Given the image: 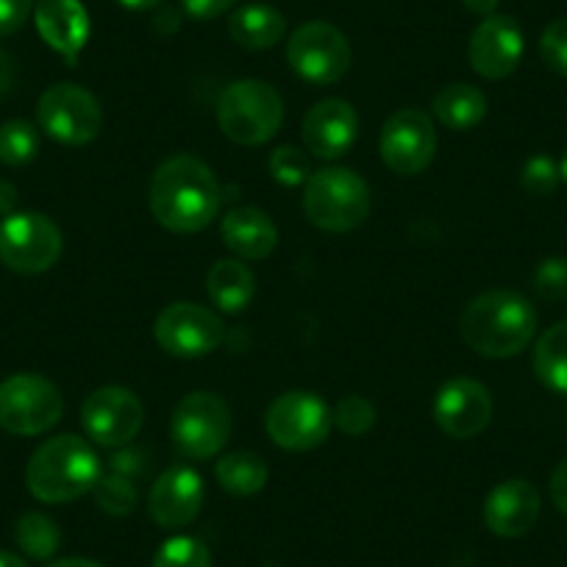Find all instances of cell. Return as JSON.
I'll list each match as a JSON object with an SVG mask.
<instances>
[{"label": "cell", "mask_w": 567, "mask_h": 567, "mask_svg": "<svg viewBox=\"0 0 567 567\" xmlns=\"http://www.w3.org/2000/svg\"><path fill=\"white\" fill-rule=\"evenodd\" d=\"M151 215L173 234H198L217 220L220 182L198 156L176 154L156 167L148 187Z\"/></svg>", "instance_id": "6da1fadb"}, {"label": "cell", "mask_w": 567, "mask_h": 567, "mask_svg": "<svg viewBox=\"0 0 567 567\" xmlns=\"http://www.w3.org/2000/svg\"><path fill=\"white\" fill-rule=\"evenodd\" d=\"M460 334L478 357L512 359L532 346L537 312L520 292L487 290L462 309Z\"/></svg>", "instance_id": "7a4b0ae2"}, {"label": "cell", "mask_w": 567, "mask_h": 567, "mask_svg": "<svg viewBox=\"0 0 567 567\" xmlns=\"http://www.w3.org/2000/svg\"><path fill=\"white\" fill-rule=\"evenodd\" d=\"M101 473V460L84 437L59 434L31 454L25 487L42 504H70L92 493Z\"/></svg>", "instance_id": "3957f363"}, {"label": "cell", "mask_w": 567, "mask_h": 567, "mask_svg": "<svg viewBox=\"0 0 567 567\" xmlns=\"http://www.w3.org/2000/svg\"><path fill=\"white\" fill-rule=\"evenodd\" d=\"M303 215L329 234H346L370 217V187L351 167H323L303 184Z\"/></svg>", "instance_id": "277c9868"}, {"label": "cell", "mask_w": 567, "mask_h": 567, "mask_svg": "<svg viewBox=\"0 0 567 567\" xmlns=\"http://www.w3.org/2000/svg\"><path fill=\"white\" fill-rule=\"evenodd\" d=\"M220 131L237 145L256 148L278 134L284 123V101L267 81L239 79L223 90L217 101Z\"/></svg>", "instance_id": "5b68a950"}, {"label": "cell", "mask_w": 567, "mask_h": 567, "mask_svg": "<svg viewBox=\"0 0 567 567\" xmlns=\"http://www.w3.org/2000/svg\"><path fill=\"white\" fill-rule=\"evenodd\" d=\"M231 437V409L215 392H189L171 417V443L182 460L204 462L220 454Z\"/></svg>", "instance_id": "8992f818"}, {"label": "cell", "mask_w": 567, "mask_h": 567, "mask_svg": "<svg viewBox=\"0 0 567 567\" xmlns=\"http://www.w3.org/2000/svg\"><path fill=\"white\" fill-rule=\"evenodd\" d=\"M331 409L318 392L309 390H290L278 395L265 412V432L272 440V445L292 454L315 451L329 440Z\"/></svg>", "instance_id": "52a82bcc"}, {"label": "cell", "mask_w": 567, "mask_h": 567, "mask_svg": "<svg viewBox=\"0 0 567 567\" xmlns=\"http://www.w3.org/2000/svg\"><path fill=\"white\" fill-rule=\"evenodd\" d=\"M64 398L51 379L37 373H14L0 381V425L18 437L51 432L62 420Z\"/></svg>", "instance_id": "ba28073f"}, {"label": "cell", "mask_w": 567, "mask_h": 567, "mask_svg": "<svg viewBox=\"0 0 567 567\" xmlns=\"http://www.w3.org/2000/svg\"><path fill=\"white\" fill-rule=\"evenodd\" d=\"M62 250V228L40 212H14L0 220V261L20 276L51 270Z\"/></svg>", "instance_id": "9c48e42d"}, {"label": "cell", "mask_w": 567, "mask_h": 567, "mask_svg": "<svg viewBox=\"0 0 567 567\" xmlns=\"http://www.w3.org/2000/svg\"><path fill=\"white\" fill-rule=\"evenodd\" d=\"M287 62L292 73L312 86L337 84L351 70V45L337 25L309 20L287 40Z\"/></svg>", "instance_id": "30bf717a"}, {"label": "cell", "mask_w": 567, "mask_h": 567, "mask_svg": "<svg viewBox=\"0 0 567 567\" xmlns=\"http://www.w3.org/2000/svg\"><path fill=\"white\" fill-rule=\"evenodd\" d=\"M37 123L51 140L79 148L95 140L103 128L101 101L81 84L48 86L37 103Z\"/></svg>", "instance_id": "8fae6325"}, {"label": "cell", "mask_w": 567, "mask_h": 567, "mask_svg": "<svg viewBox=\"0 0 567 567\" xmlns=\"http://www.w3.org/2000/svg\"><path fill=\"white\" fill-rule=\"evenodd\" d=\"M154 337L167 357L200 359L223 346L226 326L209 307L176 301L159 312L154 323Z\"/></svg>", "instance_id": "7c38bea8"}, {"label": "cell", "mask_w": 567, "mask_h": 567, "mask_svg": "<svg viewBox=\"0 0 567 567\" xmlns=\"http://www.w3.org/2000/svg\"><path fill=\"white\" fill-rule=\"evenodd\" d=\"M379 151L392 173L417 176L437 156V125L420 109H401L381 128Z\"/></svg>", "instance_id": "4fadbf2b"}, {"label": "cell", "mask_w": 567, "mask_h": 567, "mask_svg": "<svg viewBox=\"0 0 567 567\" xmlns=\"http://www.w3.org/2000/svg\"><path fill=\"white\" fill-rule=\"evenodd\" d=\"M142 423H145V406L125 386H101L81 406V425L86 437L103 449L131 445Z\"/></svg>", "instance_id": "5bb4252c"}, {"label": "cell", "mask_w": 567, "mask_h": 567, "mask_svg": "<svg viewBox=\"0 0 567 567\" xmlns=\"http://www.w3.org/2000/svg\"><path fill=\"white\" fill-rule=\"evenodd\" d=\"M432 414L440 432L449 434L451 440H473L493 420V398L482 381L460 375L440 386Z\"/></svg>", "instance_id": "9a60e30c"}, {"label": "cell", "mask_w": 567, "mask_h": 567, "mask_svg": "<svg viewBox=\"0 0 567 567\" xmlns=\"http://www.w3.org/2000/svg\"><path fill=\"white\" fill-rule=\"evenodd\" d=\"M523 48L526 40L520 23L509 14H489L473 31L467 59L482 79L501 81L515 73L523 59Z\"/></svg>", "instance_id": "2e32d148"}, {"label": "cell", "mask_w": 567, "mask_h": 567, "mask_svg": "<svg viewBox=\"0 0 567 567\" xmlns=\"http://www.w3.org/2000/svg\"><path fill=\"white\" fill-rule=\"evenodd\" d=\"M359 136V114L342 97L315 103L301 125V140L315 159H342Z\"/></svg>", "instance_id": "e0dca14e"}, {"label": "cell", "mask_w": 567, "mask_h": 567, "mask_svg": "<svg viewBox=\"0 0 567 567\" xmlns=\"http://www.w3.org/2000/svg\"><path fill=\"white\" fill-rule=\"evenodd\" d=\"M206 489L200 473L193 467L178 465L162 473L148 495V515L159 528H184L200 515Z\"/></svg>", "instance_id": "ac0fdd59"}, {"label": "cell", "mask_w": 567, "mask_h": 567, "mask_svg": "<svg viewBox=\"0 0 567 567\" xmlns=\"http://www.w3.org/2000/svg\"><path fill=\"white\" fill-rule=\"evenodd\" d=\"M539 509H543V501H539L537 487L526 478H509L489 489L482 506V517L484 526L495 537L517 539L537 526Z\"/></svg>", "instance_id": "d6986e66"}, {"label": "cell", "mask_w": 567, "mask_h": 567, "mask_svg": "<svg viewBox=\"0 0 567 567\" xmlns=\"http://www.w3.org/2000/svg\"><path fill=\"white\" fill-rule=\"evenodd\" d=\"M34 23L48 48L68 59V64L79 62L90 40V14L81 0H37Z\"/></svg>", "instance_id": "ffe728a7"}, {"label": "cell", "mask_w": 567, "mask_h": 567, "mask_svg": "<svg viewBox=\"0 0 567 567\" xmlns=\"http://www.w3.org/2000/svg\"><path fill=\"white\" fill-rule=\"evenodd\" d=\"M223 245L243 261H261L276 250L278 228L256 206H239L220 220Z\"/></svg>", "instance_id": "44dd1931"}, {"label": "cell", "mask_w": 567, "mask_h": 567, "mask_svg": "<svg viewBox=\"0 0 567 567\" xmlns=\"http://www.w3.org/2000/svg\"><path fill=\"white\" fill-rule=\"evenodd\" d=\"M206 292L215 303L217 312L239 315L254 303L256 298V276L243 259H220L209 267L206 276Z\"/></svg>", "instance_id": "7402d4cb"}, {"label": "cell", "mask_w": 567, "mask_h": 567, "mask_svg": "<svg viewBox=\"0 0 567 567\" xmlns=\"http://www.w3.org/2000/svg\"><path fill=\"white\" fill-rule=\"evenodd\" d=\"M228 34L245 51L276 48L287 34V18L270 3H245L228 20Z\"/></svg>", "instance_id": "603a6c76"}, {"label": "cell", "mask_w": 567, "mask_h": 567, "mask_svg": "<svg viewBox=\"0 0 567 567\" xmlns=\"http://www.w3.org/2000/svg\"><path fill=\"white\" fill-rule=\"evenodd\" d=\"M432 112L445 128L471 131L487 117V95L473 84H449L434 95Z\"/></svg>", "instance_id": "cb8c5ba5"}, {"label": "cell", "mask_w": 567, "mask_h": 567, "mask_svg": "<svg viewBox=\"0 0 567 567\" xmlns=\"http://www.w3.org/2000/svg\"><path fill=\"white\" fill-rule=\"evenodd\" d=\"M267 476V462L261 460L254 451H231V454L220 456L215 467V478L228 495H237V498H248L265 489Z\"/></svg>", "instance_id": "d4e9b609"}, {"label": "cell", "mask_w": 567, "mask_h": 567, "mask_svg": "<svg viewBox=\"0 0 567 567\" xmlns=\"http://www.w3.org/2000/svg\"><path fill=\"white\" fill-rule=\"evenodd\" d=\"M534 373L548 390L567 395V320L550 326L534 346Z\"/></svg>", "instance_id": "484cf974"}, {"label": "cell", "mask_w": 567, "mask_h": 567, "mask_svg": "<svg viewBox=\"0 0 567 567\" xmlns=\"http://www.w3.org/2000/svg\"><path fill=\"white\" fill-rule=\"evenodd\" d=\"M14 539L18 548L23 550L29 559H51L59 548H62V532L56 523L42 512H25L14 526Z\"/></svg>", "instance_id": "4316f807"}, {"label": "cell", "mask_w": 567, "mask_h": 567, "mask_svg": "<svg viewBox=\"0 0 567 567\" xmlns=\"http://www.w3.org/2000/svg\"><path fill=\"white\" fill-rule=\"evenodd\" d=\"M40 154V131L29 120H7L0 125V162L7 167L29 165Z\"/></svg>", "instance_id": "83f0119b"}, {"label": "cell", "mask_w": 567, "mask_h": 567, "mask_svg": "<svg viewBox=\"0 0 567 567\" xmlns=\"http://www.w3.org/2000/svg\"><path fill=\"white\" fill-rule=\"evenodd\" d=\"M92 493H95L97 506L114 517L131 515L136 506V498H140V495H136L134 478L123 471H114V467L109 473H101V478H97Z\"/></svg>", "instance_id": "f1b7e54d"}, {"label": "cell", "mask_w": 567, "mask_h": 567, "mask_svg": "<svg viewBox=\"0 0 567 567\" xmlns=\"http://www.w3.org/2000/svg\"><path fill=\"white\" fill-rule=\"evenodd\" d=\"M151 567H212V550L200 539L182 534L162 543Z\"/></svg>", "instance_id": "f546056e"}, {"label": "cell", "mask_w": 567, "mask_h": 567, "mask_svg": "<svg viewBox=\"0 0 567 567\" xmlns=\"http://www.w3.org/2000/svg\"><path fill=\"white\" fill-rule=\"evenodd\" d=\"M375 403L364 395H346L337 401V406L331 409V417L334 425L342 434H351V437H362L375 425Z\"/></svg>", "instance_id": "4dcf8cb0"}, {"label": "cell", "mask_w": 567, "mask_h": 567, "mask_svg": "<svg viewBox=\"0 0 567 567\" xmlns=\"http://www.w3.org/2000/svg\"><path fill=\"white\" fill-rule=\"evenodd\" d=\"M270 176L276 178L281 187H303L312 176V167H309V154H303L296 145H281L270 154Z\"/></svg>", "instance_id": "1f68e13d"}, {"label": "cell", "mask_w": 567, "mask_h": 567, "mask_svg": "<svg viewBox=\"0 0 567 567\" xmlns=\"http://www.w3.org/2000/svg\"><path fill=\"white\" fill-rule=\"evenodd\" d=\"M559 182V165H556L550 156L537 154L523 165L520 187L526 189L528 195H534V198H548V195H554Z\"/></svg>", "instance_id": "d6a6232c"}, {"label": "cell", "mask_w": 567, "mask_h": 567, "mask_svg": "<svg viewBox=\"0 0 567 567\" xmlns=\"http://www.w3.org/2000/svg\"><path fill=\"white\" fill-rule=\"evenodd\" d=\"M534 292L543 301H565L567 298V259L565 256H548L534 270Z\"/></svg>", "instance_id": "836d02e7"}, {"label": "cell", "mask_w": 567, "mask_h": 567, "mask_svg": "<svg viewBox=\"0 0 567 567\" xmlns=\"http://www.w3.org/2000/svg\"><path fill=\"white\" fill-rule=\"evenodd\" d=\"M539 56L545 68L567 79V18L554 20L539 37Z\"/></svg>", "instance_id": "e575fe53"}, {"label": "cell", "mask_w": 567, "mask_h": 567, "mask_svg": "<svg viewBox=\"0 0 567 567\" xmlns=\"http://www.w3.org/2000/svg\"><path fill=\"white\" fill-rule=\"evenodd\" d=\"M34 0H0V37L18 34L34 12Z\"/></svg>", "instance_id": "d590c367"}, {"label": "cell", "mask_w": 567, "mask_h": 567, "mask_svg": "<svg viewBox=\"0 0 567 567\" xmlns=\"http://www.w3.org/2000/svg\"><path fill=\"white\" fill-rule=\"evenodd\" d=\"M182 3L193 20H215L226 14L237 0H182Z\"/></svg>", "instance_id": "8d00e7d4"}, {"label": "cell", "mask_w": 567, "mask_h": 567, "mask_svg": "<svg viewBox=\"0 0 567 567\" xmlns=\"http://www.w3.org/2000/svg\"><path fill=\"white\" fill-rule=\"evenodd\" d=\"M548 493H550V501H554L556 509L567 517V460H561L559 465L554 467V473H550Z\"/></svg>", "instance_id": "74e56055"}, {"label": "cell", "mask_w": 567, "mask_h": 567, "mask_svg": "<svg viewBox=\"0 0 567 567\" xmlns=\"http://www.w3.org/2000/svg\"><path fill=\"white\" fill-rule=\"evenodd\" d=\"M18 187H14L12 182H3L0 178V217H9L14 215V209H18Z\"/></svg>", "instance_id": "f35d334b"}, {"label": "cell", "mask_w": 567, "mask_h": 567, "mask_svg": "<svg viewBox=\"0 0 567 567\" xmlns=\"http://www.w3.org/2000/svg\"><path fill=\"white\" fill-rule=\"evenodd\" d=\"M14 84V64H12V56H9L3 48H0V97H7L9 90H12Z\"/></svg>", "instance_id": "ab89813d"}, {"label": "cell", "mask_w": 567, "mask_h": 567, "mask_svg": "<svg viewBox=\"0 0 567 567\" xmlns=\"http://www.w3.org/2000/svg\"><path fill=\"white\" fill-rule=\"evenodd\" d=\"M498 3L501 0H462V7H465L471 14H478V18H489V14H495Z\"/></svg>", "instance_id": "60d3db41"}, {"label": "cell", "mask_w": 567, "mask_h": 567, "mask_svg": "<svg viewBox=\"0 0 567 567\" xmlns=\"http://www.w3.org/2000/svg\"><path fill=\"white\" fill-rule=\"evenodd\" d=\"M120 7L128 9V12H151V9L162 7L165 0H117Z\"/></svg>", "instance_id": "b9f144b4"}, {"label": "cell", "mask_w": 567, "mask_h": 567, "mask_svg": "<svg viewBox=\"0 0 567 567\" xmlns=\"http://www.w3.org/2000/svg\"><path fill=\"white\" fill-rule=\"evenodd\" d=\"M45 567H103L95 559H81V556H68V559H56Z\"/></svg>", "instance_id": "7bdbcfd3"}, {"label": "cell", "mask_w": 567, "mask_h": 567, "mask_svg": "<svg viewBox=\"0 0 567 567\" xmlns=\"http://www.w3.org/2000/svg\"><path fill=\"white\" fill-rule=\"evenodd\" d=\"M0 567H29V561L12 550H0Z\"/></svg>", "instance_id": "ee69618b"}, {"label": "cell", "mask_w": 567, "mask_h": 567, "mask_svg": "<svg viewBox=\"0 0 567 567\" xmlns=\"http://www.w3.org/2000/svg\"><path fill=\"white\" fill-rule=\"evenodd\" d=\"M559 178L567 184V151H565V156H561V162H559Z\"/></svg>", "instance_id": "f6af8a7d"}]
</instances>
